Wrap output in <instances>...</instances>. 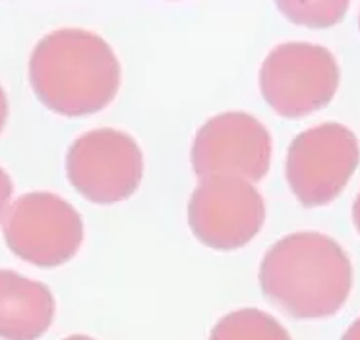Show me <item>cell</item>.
Here are the masks:
<instances>
[{
    "label": "cell",
    "instance_id": "obj_1",
    "mask_svg": "<svg viewBox=\"0 0 360 340\" xmlns=\"http://www.w3.org/2000/svg\"><path fill=\"white\" fill-rule=\"evenodd\" d=\"M30 84L49 110L82 118L115 100L120 64L109 43L97 33L78 27L56 30L33 48Z\"/></svg>",
    "mask_w": 360,
    "mask_h": 340
},
{
    "label": "cell",
    "instance_id": "obj_2",
    "mask_svg": "<svg viewBox=\"0 0 360 340\" xmlns=\"http://www.w3.org/2000/svg\"><path fill=\"white\" fill-rule=\"evenodd\" d=\"M259 286L267 300L297 319L331 317L351 294V259L328 234L295 232L266 251Z\"/></svg>",
    "mask_w": 360,
    "mask_h": 340
},
{
    "label": "cell",
    "instance_id": "obj_3",
    "mask_svg": "<svg viewBox=\"0 0 360 340\" xmlns=\"http://www.w3.org/2000/svg\"><path fill=\"white\" fill-rule=\"evenodd\" d=\"M339 66L326 46L283 43L259 68V91L283 118H304L328 107L339 87Z\"/></svg>",
    "mask_w": 360,
    "mask_h": 340
},
{
    "label": "cell",
    "instance_id": "obj_4",
    "mask_svg": "<svg viewBox=\"0 0 360 340\" xmlns=\"http://www.w3.org/2000/svg\"><path fill=\"white\" fill-rule=\"evenodd\" d=\"M359 162V138L343 124L326 122L292 139L285 176L304 207H321L339 197Z\"/></svg>",
    "mask_w": 360,
    "mask_h": 340
},
{
    "label": "cell",
    "instance_id": "obj_5",
    "mask_svg": "<svg viewBox=\"0 0 360 340\" xmlns=\"http://www.w3.org/2000/svg\"><path fill=\"white\" fill-rule=\"evenodd\" d=\"M66 176L79 195L97 205L130 200L143 178L141 147L115 128L86 131L66 153Z\"/></svg>",
    "mask_w": 360,
    "mask_h": 340
},
{
    "label": "cell",
    "instance_id": "obj_6",
    "mask_svg": "<svg viewBox=\"0 0 360 340\" xmlns=\"http://www.w3.org/2000/svg\"><path fill=\"white\" fill-rule=\"evenodd\" d=\"M4 242L12 254L32 265L60 267L78 254L84 221L56 193H25L4 215Z\"/></svg>",
    "mask_w": 360,
    "mask_h": 340
},
{
    "label": "cell",
    "instance_id": "obj_7",
    "mask_svg": "<svg viewBox=\"0 0 360 340\" xmlns=\"http://www.w3.org/2000/svg\"><path fill=\"white\" fill-rule=\"evenodd\" d=\"M266 203L256 185L238 178H204L188 201V226L204 246L233 251L258 236Z\"/></svg>",
    "mask_w": 360,
    "mask_h": 340
},
{
    "label": "cell",
    "instance_id": "obj_8",
    "mask_svg": "<svg viewBox=\"0 0 360 340\" xmlns=\"http://www.w3.org/2000/svg\"><path fill=\"white\" fill-rule=\"evenodd\" d=\"M271 133L248 112H223L198 130L190 161L202 178L258 182L271 164Z\"/></svg>",
    "mask_w": 360,
    "mask_h": 340
},
{
    "label": "cell",
    "instance_id": "obj_9",
    "mask_svg": "<svg viewBox=\"0 0 360 340\" xmlns=\"http://www.w3.org/2000/svg\"><path fill=\"white\" fill-rule=\"evenodd\" d=\"M55 319V296L47 285L0 269V339L37 340Z\"/></svg>",
    "mask_w": 360,
    "mask_h": 340
},
{
    "label": "cell",
    "instance_id": "obj_10",
    "mask_svg": "<svg viewBox=\"0 0 360 340\" xmlns=\"http://www.w3.org/2000/svg\"><path fill=\"white\" fill-rule=\"evenodd\" d=\"M210 340H290V334L266 311L244 308L221 317L210 332Z\"/></svg>",
    "mask_w": 360,
    "mask_h": 340
},
{
    "label": "cell",
    "instance_id": "obj_11",
    "mask_svg": "<svg viewBox=\"0 0 360 340\" xmlns=\"http://www.w3.org/2000/svg\"><path fill=\"white\" fill-rule=\"evenodd\" d=\"M277 8L290 22L306 27H329L343 20L349 2H279Z\"/></svg>",
    "mask_w": 360,
    "mask_h": 340
},
{
    "label": "cell",
    "instance_id": "obj_12",
    "mask_svg": "<svg viewBox=\"0 0 360 340\" xmlns=\"http://www.w3.org/2000/svg\"><path fill=\"white\" fill-rule=\"evenodd\" d=\"M12 192H14V184L8 172L0 166V221L4 218L6 211H8V203L12 200Z\"/></svg>",
    "mask_w": 360,
    "mask_h": 340
},
{
    "label": "cell",
    "instance_id": "obj_13",
    "mask_svg": "<svg viewBox=\"0 0 360 340\" xmlns=\"http://www.w3.org/2000/svg\"><path fill=\"white\" fill-rule=\"evenodd\" d=\"M6 120H8V99H6V93L2 89V85H0V131L4 130Z\"/></svg>",
    "mask_w": 360,
    "mask_h": 340
},
{
    "label": "cell",
    "instance_id": "obj_14",
    "mask_svg": "<svg viewBox=\"0 0 360 340\" xmlns=\"http://www.w3.org/2000/svg\"><path fill=\"white\" fill-rule=\"evenodd\" d=\"M341 340H360V317L356 321H352L351 327L345 331V334L341 336Z\"/></svg>",
    "mask_w": 360,
    "mask_h": 340
},
{
    "label": "cell",
    "instance_id": "obj_15",
    "mask_svg": "<svg viewBox=\"0 0 360 340\" xmlns=\"http://www.w3.org/2000/svg\"><path fill=\"white\" fill-rule=\"evenodd\" d=\"M352 223H354V226H356V230L360 234V192L356 195L354 203H352Z\"/></svg>",
    "mask_w": 360,
    "mask_h": 340
},
{
    "label": "cell",
    "instance_id": "obj_16",
    "mask_svg": "<svg viewBox=\"0 0 360 340\" xmlns=\"http://www.w3.org/2000/svg\"><path fill=\"white\" fill-rule=\"evenodd\" d=\"M64 340H95V339L86 336V334H72V336H68V339H64Z\"/></svg>",
    "mask_w": 360,
    "mask_h": 340
},
{
    "label": "cell",
    "instance_id": "obj_17",
    "mask_svg": "<svg viewBox=\"0 0 360 340\" xmlns=\"http://www.w3.org/2000/svg\"><path fill=\"white\" fill-rule=\"evenodd\" d=\"M359 25H360V18H359Z\"/></svg>",
    "mask_w": 360,
    "mask_h": 340
}]
</instances>
